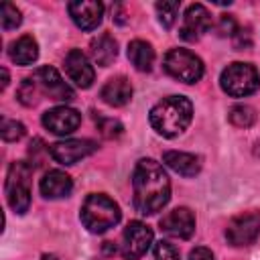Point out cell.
Segmentation results:
<instances>
[{
    "label": "cell",
    "mask_w": 260,
    "mask_h": 260,
    "mask_svg": "<svg viewBox=\"0 0 260 260\" xmlns=\"http://www.w3.org/2000/svg\"><path fill=\"white\" fill-rule=\"evenodd\" d=\"M134 207L142 215L160 211L171 199V183L160 162L154 158H140L132 173Z\"/></svg>",
    "instance_id": "6da1fadb"
},
{
    "label": "cell",
    "mask_w": 260,
    "mask_h": 260,
    "mask_svg": "<svg viewBox=\"0 0 260 260\" xmlns=\"http://www.w3.org/2000/svg\"><path fill=\"white\" fill-rule=\"evenodd\" d=\"M193 118V104L183 95H169L156 102L148 114L150 126L165 138L181 134Z\"/></svg>",
    "instance_id": "7a4b0ae2"
},
{
    "label": "cell",
    "mask_w": 260,
    "mask_h": 260,
    "mask_svg": "<svg viewBox=\"0 0 260 260\" xmlns=\"http://www.w3.org/2000/svg\"><path fill=\"white\" fill-rule=\"evenodd\" d=\"M81 221L91 234H104L106 230L114 228L120 221V207L118 203L104 195V193H91L85 197L81 205Z\"/></svg>",
    "instance_id": "3957f363"
},
{
    "label": "cell",
    "mask_w": 260,
    "mask_h": 260,
    "mask_svg": "<svg viewBox=\"0 0 260 260\" xmlns=\"http://www.w3.org/2000/svg\"><path fill=\"white\" fill-rule=\"evenodd\" d=\"M219 85L232 98H246L258 89L260 77H258V71L254 65L236 61V63H230L221 71Z\"/></svg>",
    "instance_id": "277c9868"
},
{
    "label": "cell",
    "mask_w": 260,
    "mask_h": 260,
    "mask_svg": "<svg viewBox=\"0 0 260 260\" xmlns=\"http://www.w3.org/2000/svg\"><path fill=\"white\" fill-rule=\"evenodd\" d=\"M30 175L32 167L18 160L12 162L6 175V199L16 213H26L30 205Z\"/></svg>",
    "instance_id": "5b68a950"
},
{
    "label": "cell",
    "mask_w": 260,
    "mask_h": 260,
    "mask_svg": "<svg viewBox=\"0 0 260 260\" xmlns=\"http://www.w3.org/2000/svg\"><path fill=\"white\" fill-rule=\"evenodd\" d=\"M162 67L171 77L183 83H195L203 77V61L187 49H171L165 55Z\"/></svg>",
    "instance_id": "8992f818"
},
{
    "label": "cell",
    "mask_w": 260,
    "mask_h": 260,
    "mask_svg": "<svg viewBox=\"0 0 260 260\" xmlns=\"http://www.w3.org/2000/svg\"><path fill=\"white\" fill-rule=\"evenodd\" d=\"M260 236V213L258 211H244L225 228V238L232 246H250Z\"/></svg>",
    "instance_id": "52a82bcc"
},
{
    "label": "cell",
    "mask_w": 260,
    "mask_h": 260,
    "mask_svg": "<svg viewBox=\"0 0 260 260\" xmlns=\"http://www.w3.org/2000/svg\"><path fill=\"white\" fill-rule=\"evenodd\" d=\"M152 244V230L142 221H130L124 228L120 252L126 260H138Z\"/></svg>",
    "instance_id": "ba28073f"
},
{
    "label": "cell",
    "mask_w": 260,
    "mask_h": 260,
    "mask_svg": "<svg viewBox=\"0 0 260 260\" xmlns=\"http://www.w3.org/2000/svg\"><path fill=\"white\" fill-rule=\"evenodd\" d=\"M98 150V144L87 138H71V140H61L49 146L51 156L59 165H75L77 160L89 156L91 152Z\"/></svg>",
    "instance_id": "9c48e42d"
},
{
    "label": "cell",
    "mask_w": 260,
    "mask_h": 260,
    "mask_svg": "<svg viewBox=\"0 0 260 260\" xmlns=\"http://www.w3.org/2000/svg\"><path fill=\"white\" fill-rule=\"evenodd\" d=\"M79 124H81V114L69 106H55L43 114V126L59 136L75 132Z\"/></svg>",
    "instance_id": "30bf717a"
},
{
    "label": "cell",
    "mask_w": 260,
    "mask_h": 260,
    "mask_svg": "<svg viewBox=\"0 0 260 260\" xmlns=\"http://www.w3.org/2000/svg\"><path fill=\"white\" fill-rule=\"evenodd\" d=\"M211 28V14L209 10L203 6V4H191L187 10H185V16H183V24H181V39L183 41H197L203 32H207Z\"/></svg>",
    "instance_id": "8fae6325"
},
{
    "label": "cell",
    "mask_w": 260,
    "mask_h": 260,
    "mask_svg": "<svg viewBox=\"0 0 260 260\" xmlns=\"http://www.w3.org/2000/svg\"><path fill=\"white\" fill-rule=\"evenodd\" d=\"M160 230L167 236H171V238L187 240L195 232V215L187 207H175L173 211H169L167 215H162Z\"/></svg>",
    "instance_id": "7c38bea8"
},
{
    "label": "cell",
    "mask_w": 260,
    "mask_h": 260,
    "mask_svg": "<svg viewBox=\"0 0 260 260\" xmlns=\"http://www.w3.org/2000/svg\"><path fill=\"white\" fill-rule=\"evenodd\" d=\"M71 20L81 28V30H93L102 22L104 16V4L98 0H75L67 4Z\"/></svg>",
    "instance_id": "4fadbf2b"
},
{
    "label": "cell",
    "mask_w": 260,
    "mask_h": 260,
    "mask_svg": "<svg viewBox=\"0 0 260 260\" xmlns=\"http://www.w3.org/2000/svg\"><path fill=\"white\" fill-rule=\"evenodd\" d=\"M32 79L41 85V89L51 100H59V102H71L73 100V89L61 79L57 69H53V67H39L35 71Z\"/></svg>",
    "instance_id": "5bb4252c"
},
{
    "label": "cell",
    "mask_w": 260,
    "mask_h": 260,
    "mask_svg": "<svg viewBox=\"0 0 260 260\" xmlns=\"http://www.w3.org/2000/svg\"><path fill=\"white\" fill-rule=\"evenodd\" d=\"M65 71L71 77V81H75V85H79L83 89L89 87L95 79L93 65L89 63V59L79 49H71L65 55Z\"/></svg>",
    "instance_id": "9a60e30c"
},
{
    "label": "cell",
    "mask_w": 260,
    "mask_h": 260,
    "mask_svg": "<svg viewBox=\"0 0 260 260\" xmlns=\"http://www.w3.org/2000/svg\"><path fill=\"white\" fill-rule=\"evenodd\" d=\"M39 189L43 193V197L47 199H61V197H67L73 189V181L67 173L63 171H47L39 183Z\"/></svg>",
    "instance_id": "2e32d148"
},
{
    "label": "cell",
    "mask_w": 260,
    "mask_h": 260,
    "mask_svg": "<svg viewBox=\"0 0 260 260\" xmlns=\"http://www.w3.org/2000/svg\"><path fill=\"white\" fill-rule=\"evenodd\" d=\"M100 98H102L108 106H114V108L126 106V104L130 102V98H132V83H130L124 75L112 77V79H108L106 85L102 87Z\"/></svg>",
    "instance_id": "e0dca14e"
},
{
    "label": "cell",
    "mask_w": 260,
    "mask_h": 260,
    "mask_svg": "<svg viewBox=\"0 0 260 260\" xmlns=\"http://www.w3.org/2000/svg\"><path fill=\"white\" fill-rule=\"evenodd\" d=\"M162 162L183 177H195L201 169L199 156H195L191 152H181V150H167L162 154Z\"/></svg>",
    "instance_id": "ac0fdd59"
},
{
    "label": "cell",
    "mask_w": 260,
    "mask_h": 260,
    "mask_svg": "<svg viewBox=\"0 0 260 260\" xmlns=\"http://www.w3.org/2000/svg\"><path fill=\"white\" fill-rule=\"evenodd\" d=\"M8 55L16 65H30L39 57V45L30 35H24L10 45Z\"/></svg>",
    "instance_id": "d6986e66"
},
{
    "label": "cell",
    "mask_w": 260,
    "mask_h": 260,
    "mask_svg": "<svg viewBox=\"0 0 260 260\" xmlns=\"http://www.w3.org/2000/svg\"><path fill=\"white\" fill-rule=\"evenodd\" d=\"M128 59L138 71H150L154 63V49L142 39H134L128 45Z\"/></svg>",
    "instance_id": "ffe728a7"
},
{
    "label": "cell",
    "mask_w": 260,
    "mask_h": 260,
    "mask_svg": "<svg viewBox=\"0 0 260 260\" xmlns=\"http://www.w3.org/2000/svg\"><path fill=\"white\" fill-rule=\"evenodd\" d=\"M89 47H91V57L100 67H108L118 55V43L114 41V37H110L106 32L95 37Z\"/></svg>",
    "instance_id": "44dd1931"
},
{
    "label": "cell",
    "mask_w": 260,
    "mask_h": 260,
    "mask_svg": "<svg viewBox=\"0 0 260 260\" xmlns=\"http://www.w3.org/2000/svg\"><path fill=\"white\" fill-rule=\"evenodd\" d=\"M228 118H230V122H232L234 126H238V128H250V126L256 122V112H254L250 106H246V104H238V106H234V108L230 110Z\"/></svg>",
    "instance_id": "7402d4cb"
},
{
    "label": "cell",
    "mask_w": 260,
    "mask_h": 260,
    "mask_svg": "<svg viewBox=\"0 0 260 260\" xmlns=\"http://www.w3.org/2000/svg\"><path fill=\"white\" fill-rule=\"evenodd\" d=\"M179 2L177 0H173V2H156L154 4V8H156V14H158V20H160V24L165 26V28H171L173 24H175V20H177V12H179Z\"/></svg>",
    "instance_id": "603a6c76"
},
{
    "label": "cell",
    "mask_w": 260,
    "mask_h": 260,
    "mask_svg": "<svg viewBox=\"0 0 260 260\" xmlns=\"http://www.w3.org/2000/svg\"><path fill=\"white\" fill-rule=\"evenodd\" d=\"M22 16H20V10L10 4V2H4L2 8H0V22H2V28L4 30H10V28H16L20 24Z\"/></svg>",
    "instance_id": "cb8c5ba5"
},
{
    "label": "cell",
    "mask_w": 260,
    "mask_h": 260,
    "mask_svg": "<svg viewBox=\"0 0 260 260\" xmlns=\"http://www.w3.org/2000/svg\"><path fill=\"white\" fill-rule=\"evenodd\" d=\"M24 126L20 124V122H16V120H8V118H4L2 120V128H0V134H2V138L6 140V142H14V140H20L22 136H24Z\"/></svg>",
    "instance_id": "d4e9b609"
},
{
    "label": "cell",
    "mask_w": 260,
    "mask_h": 260,
    "mask_svg": "<svg viewBox=\"0 0 260 260\" xmlns=\"http://www.w3.org/2000/svg\"><path fill=\"white\" fill-rule=\"evenodd\" d=\"M154 260H179V252L173 244L160 240L154 244Z\"/></svg>",
    "instance_id": "484cf974"
},
{
    "label": "cell",
    "mask_w": 260,
    "mask_h": 260,
    "mask_svg": "<svg viewBox=\"0 0 260 260\" xmlns=\"http://www.w3.org/2000/svg\"><path fill=\"white\" fill-rule=\"evenodd\" d=\"M98 126H100L102 134H104L106 138H116V136H120L122 130H124L122 124H120L118 120H114V118H100Z\"/></svg>",
    "instance_id": "4316f807"
},
{
    "label": "cell",
    "mask_w": 260,
    "mask_h": 260,
    "mask_svg": "<svg viewBox=\"0 0 260 260\" xmlns=\"http://www.w3.org/2000/svg\"><path fill=\"white\" fill-rule=\"evenodd\" d=\"M35 79L32 77H28V79H24L22 81V85H20V89H18V100L22 102V104H26V106H30V104H35Z\"/></svg>",
    "instance_id": "83f0119b"
},
{
    "label": "cell",
    "mask_w": 260,
    "mask_h": 260,
    "mask_svg": "<svg viewBox=\"0 0 260 260\" xmlns=\"http://www.w3.org/2000/svg\"><path fill=\"white\" fill-rule=\"evenodd\" d=\"M238 30V26H236V20L232 18V16H221V20H219V26H217V32L221 35V37H230V35H234Z\"/></svg>",
    "instance_id": "f1b7e54d"
},
{
    "label": "cell",
    "mask_w": 260,
    "mask_h": 260,
    "mask_svg": "<svg viewBox=\"0 0 260 260\" xmlns=\"http://www.w3.org/2000/svg\"><path fill=\"white\" fill-rule=\"evenodd\" d=\"M189 260H215V258H213L211 250H207V248H203V246H197V248L191 250Z\"/></svg>",
    "instance_id": "f546056e"
},
{
    "label": "cell",
    "mask_w": 260,
    "mask_h": 260,
    "mask_svg": "<svg viewBox=\"0 0 260 260\" xmlns=\"http://www.w3.org/2000/svg\"><path fill=\"white\" fill-rule=\"evenodd\" d=\"M0 73H2V89H6V85H8V71L2 67Z\"/></svg>",
    "instance_id": "4dcf8cb0"
},
{
    "label": "cell",
    "mask_w": 260,
    "mask_h": 260,
    "mask_svg": "<svg viewBox=\"0 0 260 260\" xmlns=\"http://www.w3.org/2000/svg\"><path fill=\"white\" fill-rule=\"evenodd\" d=\"M41 260H59V258H57V256H53V254H45Z\"/></svg>",
    "instance_id": "1f68e13d"
}]
</instances>
